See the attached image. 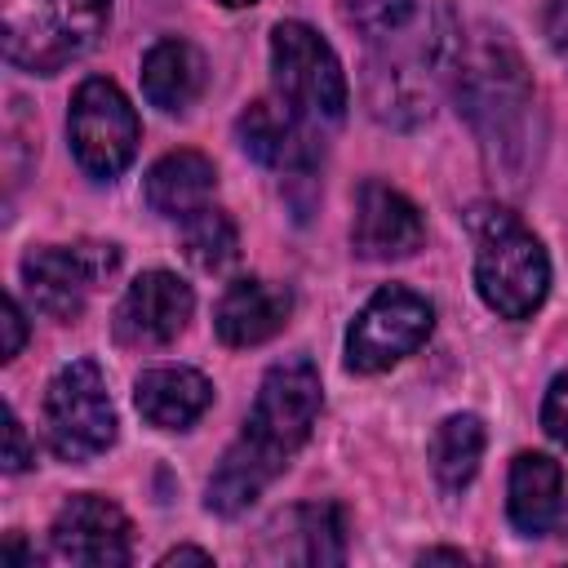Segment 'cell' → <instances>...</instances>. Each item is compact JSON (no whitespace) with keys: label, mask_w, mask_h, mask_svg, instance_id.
<instances>
[{"label":"cell","mask_w":568,"mask_h":568,"mask_svg":"<svg viewBox=\"0 0 568 568\" xmlns=\"http://www.w3.org/2000/svg\"><path fill=\"white\" fill-rule=\"evenodd\" d=\"M44 439L62 462H89L115 444V408L93 359H71L49 382Z\"/></svg>","instance_id":"cell-5"},{"label":"cell","mask_w":568,"mask_h":568,"mask_svg":"<svg viewBox=\"0 0 568 568\" xmlns=\"http://www.w3.org/2000/svg\"><path fill=\"white\" fill-rule=\"evenodd\" d=\"M466 226L475 235L479 297L501 320H528L550 288V262L541 240L501 204H475L466 213Z\"/></svg>","instance_id":"cell-3"},{"label":"cell","mask_w":568,"mask_h":568,"mask_svg":"<svg viewBox=\"0 0 568 568\" xmlns=\"http://www.w3.org/2000/svg\"><path fill=\"white\" fill-rule=\"evenodd\" d=\"M182 253H186V262L195 271L222 275L240 257V231H235V222L222 209L204 204L191 217H182Z\"/></svg>","instance_id":"cell-22"},{"label":"cell","mask_w":568,"mask_h":568,"mask_svg":"<svg viewBox=\"0 0 568 568\" xmlns=\"http://www.w3.org/2000/svg\"><path fill=\"white\" fill-rule=\"evenodd\" d=\"M4 346H0V359H13L18 351H22V342H27V315H22V306H18V297H4Z\"/></svg>","instance_id":"cell-26"},{"label":"cell","mask_w":568,"mask_h":568,"mask_svg":"<svg viewBox=\"0 0 568 568\" xmlns=\"http://www.w3.org/2000/svg\"><path fill=\"white\" fill-rule=\"evenodd\" d=\"M133 404L138 413L160 426V430H186L191 422L204 417V408L213 404V386L204 373L182 368V364H164V368H146L133 386Z\"/></svg>","instance_id":"cell-17"},{"label":"cell","mask_w":568,"mask_h":568,"mask_svg":"<svg viewBox=\"0 0 568 568\" xmlns=\"http://www.w3.org/2000/svg\"><path fill=\"white\" fill-rule=\"evenodd\" d=\"M311 124L315 120L293 111L284 98H257L235 120V133H240V146L262 169H275L284 178H311L315 164H320V146H315Z\"/></svg>","instance_id":"cell-11"},{"label":"cell","mask_w":568,"mask_h":568,"mask_svg":"<svg viewBox=\"0 0 568 568\" xmlns=\"http://www.w3.org/2000/svg\"><path fill=\"white\" fill-rule=\"evenodd\" d=\"M417 13V0H342V22L364 40H395Z\"/></svg>","instance_id":"cell-23"},{"label":"cell","mask_w":568,"mask_h":568,"mask_svg":"<svg viewBox=\"0 0 568 568\" xmlns=\"http://www.w3.org/2000/svg\"><path fill=\"white\" fill-rule=\"evenodd\" d=\"M426 240V222L417 204L382 182H364L355 195V222H351V244L368 262H399L413 257Z\"/></svg>","instance_id":"cell-12"},{"label":"cell","mask_w":568,"mask_h":568,"mask_svg":"<svg viewBox=\"0 0 568 568\" xmlns=\"http://www.w3.org/2000/svg\"><path fill=\"white\" fill-rule=\"evenodd\" d=\"M430 328H435L430 302L404 284H386L355 315L346 333V364L355 373H382L404 355H413L430 337Z\"/></svg>","instance_id":"cell-8"},{"label":"cell","mask_w":568,"mask_h":568,"mask_svg":"<svg viewBox=\"0 0 568 568\" xmlns=\"http://www.w3.org/2000/svg\"><path fill=\"white\" fill-rule=\"evenodd\" d=\"M53 555L62 564H84V568H124L133 559V524L129 515L98 497V493H80L71 497L49 528Z\"/></svg>","instance_id":"cell-10"},{"label":"cell","mask_w":568,"mask_h":568,"mask_svg":"<svg viewBox=\"0 0 568 568\" xmlns=\"http://www.w3.org/2000/svg\"><path fill=\"white\" fill-rule=\"evenodd\" d=\"M448 75L457 84V106L479 133L493 164L515 173L528 151V115H532V80L524 71L519 49L501 31L475 27L470 36H462Z\"/></svg>","instance_id":"cell-2"},{"label":"cell","mask_w":568,"mask_h":568,"mask_svg":"<svg viewBox=\"0 0 568 568\" xmlns=\"http://www.w3.org/2000/svg\"><path fill=\"white\" fill-rule=\"evenodd\" d=\"M541 426L555 444L568 448V373H559L546 390V404H541Z\"/></svg>","instance_id":"cell-24"},{"label":"cell","mask_w":568,"mask_h":568,"mask_svg":"<svg viewBox=\"0 0 568 568\" xmlns=\"http://www.w3.org/2000/svg\"><path fill=\"white\" fill-rule=\"evenodd\" d=\"M479 457H484V422L475 413H453V417H444L435 426V435H430V470L448 493H457V488H466L475 479Z\"/></svg>","instance_id":"cell-21"},{"label":"cell","mask_w":568,"mask_h":568,"mask_svg":"<svg viewBox=\"0 0 568 568\" xmlns=\"http://www.w3.org/2000/svg\"><path fill=\"white\" fill-rule=\"evenodd\" d=\"M191 288L169 271H142L115 306V337L124 346H164L191 320Z\"/></svg>","instance_id":"cell-13"},{"label":"cell","mask_w":568,"mask_h":568,"mask_svg":"<svg viewBox=\"0 0 568 568\" xmlns=\"http://www.w3.org/2000/svg\"><path fill=\"white\" fill-rule=\"evenodd\" d=\"M67 133H71V151H75L80 169L89 178H102V182L120 178L133 164L138 142H142L138 111L102 75H93L75 89L71 111H67Z\"/></svg>","instance_id":"cell-7"},{"label":"cell","mask_w":568,"mask_h":568,"mask_svg":"<svg viewBox=\"0 0 568 568\" xmlns=\"http://www.w3.org/2000/svg\"><path fill=\"white\" fill-rule=\"evenodd\" d=\"M510 524L528 537L546 532L564 510V466L546 453H519L510 466Z\"/></svg>","instance_id":"cell-19"},{"label":"cell","mask_w":568,"mask_h":568,"mask_svg":"<svg viewBox=\"0 0 568 568\" xmlns=\"http://www.w3.org/2000/svg\"><path fill=\"white\" fill-rule=\"evenodd\" d=\"M209 84V62L191 40H155L142 58V93L160 111H186Z\"/></svg>","instance_id":"cell-18"},{"label":"cell","mask_w":568,"mask_h":568,"mask_svg":"<svg viewBox=\"0 0 568 568\" xmlns=\"http://www.w3.org/2000/svg\"><path fill=\"white\" fill-rule=\"evenodd\" d=\"M257 555L271 564H342L346 559V519L328 501L293 506L280 519H271Z\"/></svg>","instance_id":"cell-14"},{"label":"cell","mask_w":568,"mask_h":568,"mask_svg":"<svg viewBox=\"0 0 568 568\" xmlns=\"http://www.w3.org/2000/svg\"><path fill=\"white\" fill-rule=\"evenodd\" d=\"M320 373L311 359H280L266 368L257 386V404L244 422V435L222 453L213 479H209V510L240 515L248 510L262 488L288 466V457L306 444L315 417H320Z\"/></svg>","instance_id":"cell-1"},{"label":"cell","mask_w":568,"mask_h":568,"mask_svg":"<svg viewBox=\"0 0 568 568\" xmlns=\"http://www.w3.org/2000/svg\"><path fill=\"white\" fill-rule=\"evenodd\" d=\"M31 462H36V448L27 444V430H22L18 413L9 408V417H4V470H27Z\"/></svg>","instance_id":"cell-25"},{"label":"cell","mask_w":568,"mask_h":568,"mask_svg":"<svg viewBox=\"0 0 568 568\" xmlns=\"http://www.w3.org/2000/svg\"><path fill=\"white\" fill-rule=\"evenodd\" d=\"M426 67H439L435 58H368V75H364V98H368V111L382 120V124H395V129H413L430 115V71Z\"/></svg>","instance_id":"cell-15"},{"label":"cell","mask_w":568,"mask_h":568,"mask_svg":"<svg viewBox=\"0 0 568 568\" xmlns=\"http://www.w3.org/2000/svg\"><path fill=\"white\" fill-rule=\"evenodd\" d=\"M217 4H226V9H244V4H257V0H217Z\"/></svg>","instance_id":"cell-31"},{"label":"cell","mask_w":568,"mask_h":568,"mask_svg":"<svg viewBox=\"0 0 568 568\" xmlns=\"http://www.w3.org/2000/svg\"><path fill=\"white\" fill-rule=\"evenodd\" d=\"M422 559H426V564H430V559H448V564H462L466 555H462V550H426Z\"/></svg>","instance_id":"cell-30"},{"label":"cell","mask_w":568,"mask_h":568,"mask_svg":"<svg viewBox=\"0 0 568 568\" xmlns=\"http://www.w3.org/2000/svg\"><path fill=\"white\" fill-rule=\"evenodd\" d=\"M106 18L111 0H0L4 62L53 75L98 44Z\"/></svg>","instance_id":"cell-4"},{"label":"cell","mask_w":568,"mask_h":568,"mask_svg":"<svg viewBox=\"0 0 568 568\" xmlns=\"http://www.w3.org/2000/svg\"><path fill=\"white\" fill-rule=\"evenodd\" d=\"M217 186V169L209 155L200 151H169L164 160L151 164L146 173V204L160 213V217H191L195 209L209 204Z\"/></svg>","instance_id":"cell-20"},{"label":"cell","mask_w":568,"mask_h":568,"mask_svg":"<svg viewBox=\"0 0 568 568\" xmlns=\"http://www.w3.org/2000/svg\"><path fill=\"white\" fill-rule=\"evenodd\" d=\"M120 266V248L115 244H40L22 257V284L36 302L40 315L67 324L84 311V297Z\"/></svg>","instance_id":"cell-9"},{"label":"cell","mask_w":568,"mask_h":568,"mask_svg":"<svg viewBox=\"0 0 568 568\" xmlns=\"http://www.w3.org/2000/svg\"><path fill=\"white\" fill-rule=\"evenodd\" d=\"M546 22H550V27H546V31H550V44L564 49V44H568V0H555L550 13H546Z\"/></svg>","instance_id":"cell-27"},{"label":"cell","mask_w":568,"mask_h":568,"mask_svg":"<svg viewBox=\"0 0 568 568\" xmlns=\"http://www.w3.org/2000/svg\"><path fill=\"white\" fill-rule=\"evenodd\" d=\"M4 559H9V564H36V555L22 546L18 532H9V541H4Z\"/></svg>","instance_id":"cell-29"},{"label":"cell","mask_w":568,"mask_h":568,"mask_svg":"<svg viewBox=\"0 0 568 568\" xmlns=\"http://www.w3.org/2000/svg\"><path fill=\"white\" fill-rule=\"evenodd\" d=\"M209 559H213L209 550H195V546H178V550H169L160 564L169 568V564H209Z\"/></svg>","instance_id":"cell-28"},{"label":"cell","mask_w":568,"mask_h":568,"mask_svg":"<svg viewBox=\"0 0 568 568\" xmlns=\"http://www.w3.org/2000/svg\"><path fill=\"white\" fill-rule=\"evenodd\" d=\"M288 311H293L288 288L271 280H235L213 311V328L226 346H257L288 324Z\"/></svg>","instance_id":"cell-16"},{"label":"cell","mask_w":568,"mask_h":568,"mask_svg":"<svg viewBox=\"0 0 568 568\" xmlns=\"http://www.w3.org/2000/svg\"><path fill=\"white\" fill-rule=\"evenodd\" d=\"M271 71H275L280 98L306 120L333 124L346 115L342 62L328 49V40H320V31H311L306 22H280L271 31Z\"/></svg>","instance_id":"cell-6"}]
</instances>
